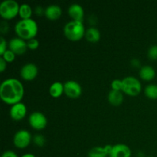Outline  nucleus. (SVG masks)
<instances>
[{
    "instance_id": "15",
    "label": "nucleus",
    "mask_w": 157,
    "mask_h": 157,
    "mask_svg": "<svg viewBox=\"0 0 157 157\" xmlns=\"http://www.w3.org/2000/svg\"><path fill=\"white\" fill-rule=\"evenodd\" d=\"M112 145H106L104 147H94L89 150L88 157H107L110 154Z\"/></svg>"
},
{
    "instance_id": "4",
    "label": "nucleus",
    "mask_w": 157,
    "mask_h": 157,
    "mask_svg": "<svg viewBox=\"0 0 157 157\" xmlns=\"http://www.w3.org/2000/svg\"><path fill=\"white\" fill-rule=\"evenodd\" d=\"M122 92L130 96H136L142 90L140 81L133 76H127L122 80Z\"/></svg>"
},
{
    "instance_id": "13",
    "label": "nucleus",
    "mask_w": 157,
    "mask_h": 157,
    "mask_svg": "<svg viewBox=\"0 0 157 157\" xmlns=\"http://www.w3.org/2000/svg\"><path fill=\"white\" fill-rule=\"evenodd\" d=\"M68 15H70L72 20L75 21H83V18L84 15V11L82 6L78 3H74L71 4L68 7L67 9Z\"/></svg>"
},
{
    "instance_id": "34",
    "label": "nucleus",
    "mask_w": 157,
    "mask_h": 157,
    "mask_svg": "<svg viewBox=\"0 0 157 157\" xmlns=\"http://www.w3.org/2000/svg\"><path fill=\"white\" fill-rule=\"evenodd\" d=\"M148 157H153V156H148Z\"/></svg>"
},
{
    "instance_id": "24",
    "label": "nucleus",
    "mask_w": 157,
    "mask_h": 157,
    "mask_svg": "<svg viewBox=\"0 0 157 157\" xmlns=\"http://www.w3.org/2000/svg\"><path fill=\"white\" fill-rule=\"evenodd\" d=\"M147 56L151 60H157V44L150 46L147 52Z\"/></svg>"
},
{
    "instance_id": "20",
    "label": "nucleus",
    "mask_w": 157,
    "mask_h": 157,
    "mask_svg": "<svg viewBox=\"0 0 157 157\" xmlns=\"http://www.w3.org/2000/svg\"><path fill=\"white\" fill-rule=\"evenodd\" d=\"M18 15L21 17V19L31 18L32 15V9L30 5L27 4V3H23V4L20 5Z\"/></svg>"
},
{
    "instance_id": "7",
    "label": "nucleus",
    "mask_w": 157,
    "mask_h": 157,
    "mask_svg": "<svg viewBox=\"0 0 157 157\" xmlns=\"http://www.w3.org/2000/svg\"><path fill=\"white\" fill-rule=\"evenodd\" d=\"M29 123L32 128L37 130H41L46 127L48 120L43 113L40 111H35L29 115Z\"/></svg>"
},
{
    "instance_id": "16",
    "label": "nucleus",
    "mask_w": 157,
    "mask_h": 157,
    "mask_svg": "<svg viewBox=\"0 0 157 157\" xmlns=\"http://www.w3.org/2000/svg\"><path fill=\"white\" fill-rule=\"evenodd\" d=\"M107 100L111 105L117 107L121 105L124 101V94L122 91L111 90L109 91L108 95H107Z\"/></svg>"
},
{
    "instance_id": "25",
    "label": "nucleus",
    "mask_w": 157,
    "mask_h": 157,
    "mask_svg": "<svg viewBox=\"0 0 157 157\" xmlns=\"http://www.w3.org/2000/svg\"><path fill=\"white\" fill-rule=\"evenodd\" d=\"M27 46L28 48L31 49V50H35L39 46V41L36 38H32V39L29 40L27 41Z\"/></svg>"
},
{
    "instance_id": "19",
    "label": "nucleus",
    "mask_w": 157,
    "mask_h": 157,
    "mask_svg": "<svg viewBox=\"0 0 157 157\" xmlns=\"http://www.w3.org/2000/svg\"><path fill=\"white\" fill-rule=\"evenodd\" d=\"M63 93H64V84L61 81H55L53 84H51L49 87V94L53 98H58Z\"/></svg>"
},
{
    "instance_id": "9",
    "label": "nucleus",
    "mask_w": 157,
    "mask_h": 157,
    "mask_svg": "<svg viewBox=\"0 0 157 157\" xmlns=\"http://www.w3.org/2000/svg\"><path fill=\"white\" fill-rule=\"evenodd\" d=\"M38 68L34 63H27L21 67L20 75L25 81H32L37 77Z\"/></svg>"
},
{
    "instance_id": "23",
    "label": "nucleus",
    "mask_w": 157,
    "mask_h": 157,
    "mask_svg": "<svg viewBox=\"0 0 157 157\" xmlns=\"http://www.w3.org/2000/svg\"><path fill=\"white\" fill-rule=\"evenodd\" d=\"M2 57L4 58L6 62H12L15 58V54L12 51H11L10 49H7L4 52V54L2 55Z\"/></svg>"
},
{
    "instance_id": "2",
    "label": "nucleus",
    "mask_w": 157,
    "mask_h": 157,
    "mask_svg": "<svg viewBox=\"0 0 157 157\" xmlns=\"http://www.w3.org/2000/svg\"><path fill=\"white\" fill-rule=\"evenodd\" d=\"M15 31L18 37L25 40L35 38L38 32V23L32 18L21 19L17 21L15 25Z\"/></svg>"
},
{
    "instance_id": "22",
    "label": "nucleus",
    "mask_w": 157,
    "mask_h": 157,
    "mask_svg": "<svg viewBox=\"0 0 157 157\" xmlns=\"http://www.w3.org/2000/svg\"><path fill=\"white\" fill-rule=\"evenodd\" d=\"M33 142L38 147H42L45 144L46 140L42 134H35L33 137Z\"/></svg>"
},
{
    "instance_id": "32",
    "label": "nucleus",
    "mask_w": 157,
    "mask_h": 157,
    "mask_svg": "<svg viewBox=\"0 0 157 157\" xmlns=\"http://www.w3.org/2000/svg\"><path fill=\"white\" fill-rule=\"evenodd\" d=\"M131 64L133 67H140V60L137 59V58H133V59L131 60Z\"/></svg>"
},
{
    "instance_id": "21",
    "label": "nucleus",
    "mask_w": 157,
    "mask_h": 157,
    "mask_svg": "<svg viewBox=\"0 0 157 157\" xmlns=\"http://www.w3.org/2000/svg\"><path fill=\"white\" fill-rule=\"evenodd\" d=\"M144 94L150 99H157V84H150L146 86L144 89Z\"/></svg>"
},
{
    "instance_id": "10",
    "label": "nucleus",
    "mask_w": 157,
    "mask_h": 157,
    "mask_svg": "<svg viewBox=\"0 0 157 157\" xmlns=\"http://www.w3.org/2000/svg\"><path fill=\"white\" fill-rule=\"evenodd\" d=\"M9 48L15 55H22L27 51V42L19 37H15L9 41Z\"/></svg>"
},
{
    "instance_id": "11",
    "label": "nucleus",
    "mask_w": 157,
    "mask_h": 157,
    "mask_svg": "<svg viewBox=\"0 0 157 157\" xmlns=\"http://www.w3.org/2000/svg\"><path fill=\"white\" fill-rule=\"evenodd\" d=\"M132 152L130 147L124 144H117L112 146L109 157H130Z\"/></svg>"
},
{
    "instance_id": "8",
    "label": "nucleus",
    "mask_w": 157,
    "mask_h": 157,
    "mask_svg": "<svg viewBox=\"0 0 157 157\" xmlns=\"http://www.w3.org/2000/svg\"><path fill=\"white\" fill-rule=\"evenodd\" d=\"M64 94L70 98H78L82 93V87L78 81L69 80L64 84Z\"/></svg>"
},
{
    "instance_id": "29",
    "label": "nucleus",
    "mask_w": 157,
    "mask_h": 157,
    "mask_svg": "<svg viewBox=\"0 0 157 157\" xmlns=\"http://www.w3.org/2000/svg\"><path fill=\"white\" fill-rule=\"evenodd\" d=\"M2 157H18V155L12 150H6L2 154Z\"/></svg>"
},
{
    "instance_id": "30",
    "label": "nucleus",
    "mask_w": 157,
    "mask_h": 157,
    "mask_svg": "<svg viewBox=\"0 0 157 157\" xmlns=\"http://www.w3.org/2000/svg\"><path fill=\"white\" fill-rule=\"evenodd\" d=\"M6 66H7V62L4 60L2 57L0 58V71H4L6 69Z\"/></svg>"
},
{
    "instance_id": "28",
    "label": "nucleus",
    "mask_w": 157,
    "mask_h": 157,
    "mask_svg": "<svg viewBox=\"0 0 157 157\" xmlns=\"http://www.w3.org/2000/svg\"><path fill=\"white\" fill-rule=\"evenodd\" d=\"M9 29V24L6 21H2L1 25H0V30H1L2 33H6V32H8Z\"/></svg>"
},
{
    "instance_id": "17",
    "label": "nucleus",
    "mask_w": 157,
    "mask_h": 157,
    "mask_svg": "<svg viewBox=\"0 0 157 157\" xmlns=\"http://www.w3.org/2000/svg\"><path fill=\"white\" fill-rule=\"evenodd\" d=\"M140 77L144 81H150L156 77V71L152 66L144 65L140 68Z\"/></svg>"
},
{
    "instance_id": "33",
    "label": "nucleus",
    "mask_w": 157,
    "mask_h": 157,
    "mask_svg": "<svg viewBox=\"0 0 157 157\" xmlns=\"http://www.w3.org/2000/svg\"><path fill=\"white\" fill-rule=\"evenodd\" d=\"M21 157H36V156H35L34 154H32V153H25V154H23Z\"/></svg>"
},
{
    "instance_id": "26",
    "label": "nucleus",
    "mask_w": 157,
    "mask_h": 157,
    "mask_svg": "<svg viewBox=\"0 0 157 157\" xmlns=\"http://www.w3.org/2000/svg\"><path fill=\"white\" fill-rule=\"evenodd\" d=\"M122 86H123L122 80L115 79L111 82L112 90H120V91H122Z\"/></svg>"
},
{
    "instance_id": "6",
    "label": "nucleus",
    "mask_w": 157,
    "mask_h": 157,
    "mask_svg": "<svg viewBox=\"0 0 157 157\" xmlns=\"http://www.w3.org/2000/svg\"><path fill=\"white\" fill-rule=\"evenodd\" d=\"M32 141V134L27 130H18L13 136L14 145L18 149H25L30 144Z\"/></svg>"
},
{
    "instance_id": "31",
    "label": "nucleus",
    "mask_w": 157,
    "mask_h": 157,
    "mask_svg": "<svg viewBox=\"0 0 157 157\" xmlns=\"http://www.w3.org/2000/svg\"><path fill=\"white\" fill-rule=\"evenodd\" d=\"M35 13L37 15H44V9L41 7V6H38L35 8Z\"/></svg>"
},
{
    "instance_id": "12",
    "label": "nucleus",
    "mask_w": 157,
    "mask_h": 157,
    "mask_svg": "<svg viewBox=\"0 0 157 157\" xmlns=\"http://www.w3.org/2000/svg\"><path fill=\"white\" fill-rule=\"evenodd\" d=\"M27 113V107L24 103H17L11 107L9 110L10 117L15 121H20L25 117Z\"/></svg>"
},
{
    "instance_id": "14",
    "label": "nucleus",
    "mask_w": 157,
    "mask_h": 157,
    "mask_svg": "<svg viewBox=\"0 0 157 157\" xmlns=\"http://www.w3.org/2000/svg\"><path fill=\"white\" fill-rule=\"evenodd\" d=\"M62 14L61 7L58 5H49L44 9V15L49 20H57L61 17Z\"/></svg>"
},
{
    "instance_id": "1",
    "label": "nucleus",
    "mask_w": 157,
    "mask_h": 157,
    "mask_svg": "<svg viewBox=\"0 0 157 157\" xmlns=\"http://www.w3.org/2000/svg\"><path fill=\"white\" fill-rule=\"evenodd\" d=\"M25 90L22 83L17 78H7L0 86V98L7 104L13 105L21 102Z\"/></svg>"
},
{
    "instance_id": "27",
    "label": "nucleus",
    "mask_w": 157,
    "mask_h": 157,
    "mask_svg": "<svg viewBox=\"0 0 157 157\" xmlns=\"http://www.w3.org/2000/svg\"><path fill=\"white\" fill-rule=\"evenodd\" d=\"M7 41L3 37H0V55H2L7 50Z\"/></svg>"
},
{
    "instance_id": "3",
    "label": "nucleus",
    "mask_w": 157,
    "mask_h": 157,
    "mask_svg": "<svg viewBox=\"0 0 157 157\" xmlns=\"http://www.w3.org/2000/svg\"><path fill=\"white\" fill-rule=\"evenodd\" d=\"M85 28L83 21L71 20L65 24L64 34L67 39L71 41H79L85 36Z\"/></svg>"
},
{
    "instance_id": "5",
    "label": "nucleus",
    "mask_w": 157,
    "mask_h": 157,
    "mask_svg": "<svg viewBox=\"0 0 157 157\" xmlns=\"http://www.w3.org/2000/svg\"><path fill=\"white\" fill-rule=\"evenodd\" d=\"M20 5L15 0H4L0 4V15L4 19L15 18L19 12Z\"/></svg>"
},
{
    "instance_id": "18",
    "label": "nucleus",
    "mask_w": 157,
    "mask_h": 157,
    "mask_svg": "<svg viewBox=\"0 0 157 157\" xmlns=\"http://www.w3.org/2000/svg\"><path fill=\"white\" fill-rule=\"evenodd\" d=\"M85 38L89 42L96 43L101 39V32L95 27H90L86 30Z\"/></svg>"
}]
</instances>
